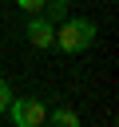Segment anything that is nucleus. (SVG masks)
<instances>
[{
    "label": "nucleus",
    "mask_w": 119,
    "mask_h": 127,
    "mask_svg": "<svg viewBox=\"0 0 119 127\" xmlns=\"http://www.w3.org/2000/svg\"><path fill=\"white\" fill-rule=\"evenodd\" d=\"M95 36H99L95 20H87V16H63L56 24V44L52 48H60L63 56H79V52L95 48Z\"/></svg>",
    "instance_id": "f257e3e1"
},
{
    "label": "nucleus",
    "mask_w": 119,
    "mask_h": 127,
    "mask_svg": "<svg viewBox=\"0 0 119 127\" xmlns=\"http://www.w3.org/2000/svg\"><path fill=\"white\" fill-rule=\"evenodd\" d=\"M8 119H12V127H44V119H48V107H44V99H36V95H24V99H8Z\"/></svg>",
    "instance_id": "f03ea898"
},
{
    "label": "nucleus",
    "mask_w": 119,
    "mask_h": 127,
    "mask_svg": "<svg viewBox=\"0 0 119 127\" xmlns=\"http://www.w3.org/2000/svg\"><path fill=\"white\" fill-rule=\"evenodd\" d=\"M24 36H28V44H32V48H40V52H44V48H52V44H56V24H52L48 16H40V12H36V16H28Z\"/></svg>",
    "instance_id": "7ed1b4c3"
},
{
    "label": "nucleus",
    "mask_w": 119,
    "mask_h": 127,
    "mask_svg": "<svg viewBox=\"0 0 119 127\" xmlns=\"http://www.w3.org/2000/svg\"><path fill=\"white\" fill-rule=\"evenodd\" d=\"M44 123H52V127H79V111L75 107H56V111H48Z\"/></svg>",
    "instance_id": "20e7f679"
},
{
    "label": "nucleus",
    "mask_w": 119,
    "mask_h": 127,
    "mask_svg": "<svg viewBox=\"0 0 119 127\" xmlns=\"http://www.w3.org/2000/svg\"><path fill=\"white\" fill-rule=\"evenodd\" d=\"M40 16H48L52 24H60L63 16H67V0H44V12Z\"/></svg>",
    "instance_id": "39448f33"
},
{
    "label": "nucleus",
    "mask_w": 119,
    "mask_h": 127,
    "mask_svg": "<svg viewBox=\"0 0 119 127\" xmlns=\"http://www.w3.org/2000/svg\"><path fill=\"white\" fill-rule=\"evenodd\" d=\"M16 4H20V8L28 12V16H36V12H44V0H16Z\"/></svg>",
    "instance_id": "423d86ee"
},
{
    "label": "nucleus",
    "mask_w": 119,
    "mask_h": 127,
    "mask_svg": "<svg viewBox=\"0 0 119 127\" xmlns=\"http://www.w3.org/2000/svg\"><path fill=\"white\" fill-rule=\"evenodd\" d=\"M8 99H12V87H8V79H0V111L8 107Z\"/></svg>",
    "instance_id": "0eeeda50"
}]
</instances>
